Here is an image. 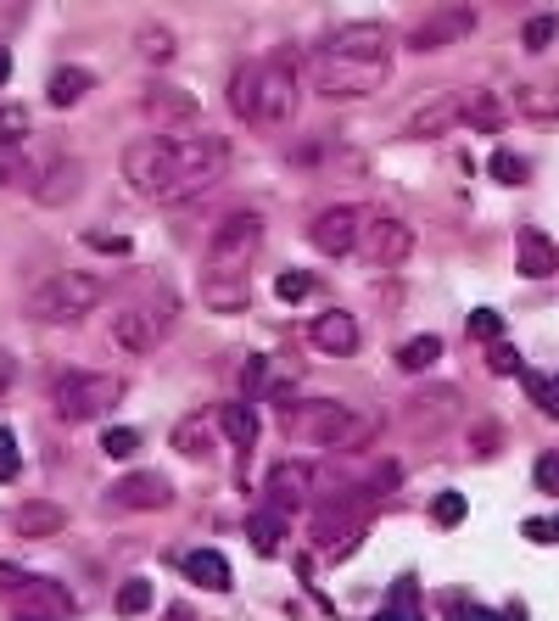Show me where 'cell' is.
<instances>
[{"instance_id":"6da1fadb","label":"cell","mask_w":559,"mask_h":621,"mask_svg":"<svg viewBox=\"0 0 559 621\" xmlns=\"http://www.w3.org/2000/svg\"><path fill=\"white\" fill-rule=\"evenodd\" d=\"M229 169V140L224 135H140L124 146V179L146 202H190Z\"/></svg>"},{"instance_id":"7a4b0ae2","label":"cell","mask_w":559,"mask_h":621,"mask_svg":"<svg viewBox=\"0 0 559 621\" xmlns=\"http://www.w3.org/2000/svg\"><path fill=\"white\" fill-rule=\"evenodd\" d=\"M302 85L291 73V57H269V62H247L229 79V107L247 129H286L297 119Z\"/></svg>"},{"instance_id":"3957f363","label":"cell","mask_w":559,"mask_h":621,"mask_svg":"<svg viewBox=\"0 0 559 621\" xmlns=\"http://www.w3.org/2000/svg\"><path fill=\"white\" fill-rule=\"evenodd\" d=\"M286 432L302 448L352 454V448H370V437L381 432V414L375 409H358V403H336V398H313V403H302V409L286 414Z\"/></svg>"},{"instance_id":"277c9868","label":"cell","mask_w":559,"mask_h":621,"mask_svg":"<svg viewBox=\"0 0 559 621\" xmlns=\"http://www.w3.org/2000/svg\"><path fill=\"white\" fill-rule=\"evenodd\" d=\"M258 247H263V213H229L219 229H213V247H208V263H202V281H229V286H252V263H258Z\"/></svg>"},{"instance_id":"5b68a950","label":"cell","mask_w":559,"mask_h":621,"mask_svg":"<svg viewBox=\"0 0 559 621\" xmlns=\"http://www.w3.org/2000/svg\"><path fill=\"white\" fill-rule=\"evenodd\" d=\"M101 297H107V281L101 275H90V269H57L46 286H34L28 314L39 325H73V320H85Z\"/></svg>"},{"instance_id":"8992f818","label":"cell","mask_w":559,"mask_h":621,"mask_svg":"<svg viewBox=\"0 0 559 621\" xmlns=\"http://www.w3.org/2000/svg\"><path fill=\"white\" fill-rule=\"evenodd\" d=\"M386 79H392V62H358V57H336L325 46L308 57V85L325 101H364Z\"/></svg>"},{"instance_id":"52a82bcc","label":"cell","mask_w":559,"mask_h":621,"mask_svg":"<svg viewBox=\"0 0 559 621\" xmlns=\"http://www.w3.org/2000/svg\"><path fill=\"white\" fill-rule=\"evenodd\" d=\"M51 403L67 425H85V420H101L124 403V381L107 375V370H67L51 386Z\"/></svg>"},{"instance_id":"ba28073f","label":"cell","mask_w":559,"mask_h":621,"mask_svg":"<svg viewBox=\"0 0 559 621\" xmlns=\"http://www.w3.org/2000/svg\"><path fill=\"white\" fill-rule=\"evenodd\" d=\"M163 325H174V297L169 302H135L112 320V341L124 347L129 359H146L157 341H163Z\"/></svg>"},{"instance_id":"9c48e42d","label":"cell","mask_w":559,"mask_h":621,"mask_svg":"<svg viewBox=\"0 0 559 621\" xmlns=\"http://www.w3.org/2000/svg\"><path fill=\"white\" fill-rule=\"evenodd\" d=\"M475 34V7H464V0H448V7H436L431 17H420L414 28H409V51H420V57H431V51H448V46H459V40H470Z\"/></svg>"},{"instance_id":"30bf717a","label":"cell","mask_w":559,"mask_h":621,"mask_svg":"<svg viewBox=\"0 0 559 621\" xmlns=\"http://www.w3.org/2000/svg\"><path fill=\"white\" fill-rule=\"evenodd\" d=\"M364 208L358 202H341V208H325L313 224H308V241L325 252V258H347V252H358V241H364Z\"/></svg>"},{"instance_id":"8fae6325","label":"cell","mask_w":559,"mask_h":621,"mask_svg":"<svg viewBox=\"0 0 559 621\" xmlns=\"http://www.w3.org/2000/svg\"><path fill=\"white\" fill-rule=\"evenodd\" d=\"M358 252H364L375 269H403L409 252H414V224L409 219H364V241H358Z\"/></svg>"},{"instance_id":"7c38bea8","label":"cell","mask_w":559,"mask_h":621,"mask_svg":"<svg viewBox=\"0 0 559 621\" xmlns=\"http://www.w3.org/2000/svg\"><path fill=\"white\" fill-rule=\"evenodd\" d=\"M459 124H464V90H436L403 119V140H436L454 135Z\"/></svg>"},{"instance_id":"4fadbf2b","label":"cell","mask_w":559,"mask_h":621,"mask_svg":"<svg viewBox=\"0 0 559 621\" xmlns=\"http://www.w3.org/2000/svg\"><path fill=\"white\" fill-rule=\"evenodd\" d=\"M107 504L112 510H169L174 504V482L157 476V471H129L107 487Z\"/></svg>"},{"instance_id":"5bb4252c","label":"cell","mask_w":559,"mask_h":621,"mask_svg":"<svg viewBox=\"0 0 559 621\" xmlns=\"http://www.w3.org/2000/svg\"><path fill=\"white\" fill-rule=\"evenodd\" d=\"M7 605L23 610V616H39V621H62V616H73V594L62 588V582H51V576H28V571H23V582L12 588Z\"/></svg>"},{"instance_id":"9a60e30c","label":"cell","mask_w":559,"mask_h":621,"mask_svg":"<svg viewBox=\"0 0 559 621\" xmlns=\"http://www.w3.org/2000/svg\"><path fill=\"white\" fill-rule=\"evenodd\" d=\"M313 493V471L302 459H280V464H269V476H263V498H269V510H280V516H291V510H302V498Z\"/></svg>"},{"instance_id":"2e32d148","label":"cell","mask_w":559,"mask_h":621,"mask_svg":"<svg viewBox=\"0 0 559 621\" xmlns=\"http://www.w3.org/2000/svg\"><path fill=\"white\" fill-rule=\"evenodd\" d=\"M325 51L358 57V62H392V28L386 23H347L325 40Z\"/></svg>"},{"instance_id":"e0dca14e","label":"cell","mask_w":559,"mask_h":621,"mask_svg":"<svg viewBox=\"0 0 559 621\" xmlns=\"http://www.w3.org/2000/svg\"><path fill=\"white\" fill-rule=\"evenodd\" d=\"M78 190H85V163H78V158H51L46 169L34 174V202L39 208H67Z\"/></svg>"},{"instance_id":"ac0fdd59","label":"cell","mask_w":559,"mask_h":621,"mask_svg":"<svg viewBox=\"0 0 559 621\" xmlns=\"http://www.w3.org/2000/svg\"><path fill=\"white\" fill-rule=\"evenodd\" d=\"M308 341L319 347V353H331V359H347V353H358L364 331H358V320L347 314V308H325V314H313Z\"/></svg>"},{"instance_id":"d6986e66","label":"cell","mask_w":559,"mask_h":621,"mask_svg":"<svg viewBox=\"0 0 559 621\" xmlns=\"http://www.w3.org/2000/svg\"><path fill=\"white\" fill-rule=\"evenodd\" d=\"M140 112L151 124H196L202 119V101H196L190 90H179V85H146Z\"/></svg>"},{"instance_id":"ffe728a7","label":"cell","mask_w":559,"mask_h":621,"mask_svg":"<svg viewBox=\"0 0 559 621\" xmlns=\"http://www.w3.org/2000/svg\"><path fill=\"white\" fill-rule=\"evenodd\" d=\"M514 269H521L526 281H548V275H559V247L543 229H521V236H514Z\"/></svg>"},{"instance_id":"44dd1931","label":"cell","mask_w":559,"mask_h":621,"mask_svg":"<svg viewBox=\"0 0 559 621\" xmlns=\"http://www.w3.org/2000/svg\"><path fill=\"white\" fill-rule=\"evenodd\" d=\"M219 432H224L235 448H252V443L263 437L258 403H252V398H229V403H219Z\"/></svg>"},{"instance_id":"7402d4cb","label":"cell","mask_w":559,"mask_h":621,"mask_svg":"<svg viewBox=\"0 0 559 621\" xmlns=\"http://www.w3.org/2000/svg\"><path fill=\"white\" fill-rule=\"evenodd\" d=\"M179 566H185V576L196 582V588H213V594H229L235 588V571H229V560L219 549H190Z\"/></svg>"},{"instance_id":"603a6c76","label":"cell","mask_w":559,"mask_h":621,"mask_svg":"<svg viewBox=\"0 0 559 621\" xmlns=\"http://www.w3.org/2000/svg\"><path fill=\"white\" fill-rule=\"evenodd\" d=\"M454 414H459V393H454V386H436V393H420L409 403V425H414V432H431V425L443 432Z\"/></svg>"},{"instance_id":"cb8c5ba5","label":"cell","mask_w":559,"mask_h":621,"mask_svg":"<svg viewBox=\"0 0 559 621\" xmlns=\"http://www.w3.org/2000/svg\"><path fill=\"white\" fill-rule=\"evenodd\" d=\"M67 526V510H62V504H17V510H12V532L17 537H57Z\"/></svg>"},{"instance_id":"d4e9b609","label":"cell","mask_w":559,"mask_h":621,"mask_svg":"<svg viewBox=\"0 0 559 621\" xmlns=\"http://www.w3.org/2000/svg\"><path fill=\"white\" fill-rule=\"evenodd\" d=\"M514 112H526V119H537V124L559 119V73H548V79H532V85L514 90Z\"/></svg>"},{"instance_id":"484cf974","label":"cell","mask_w":559,"mask_h":621,"mask_svg":"<svg viewBox=\"0 0 559 621\" xmlns=\"http://www.w3.org/2000/svg\"><path fill=\"white\" fill-rule=\"evenodd\" d=\"M90 90H96V73L90 67H57L51 85H46V101L51 107H78Z\"/></svg>"},{"instance_id":"4316f807","label":"cell","mask_w":559,"mask_h":621,"mask_svg":"<svg viewBox=\"0 0 559 621\" xmlns=\"http://www.w3.org/2000/svg\"><path fill=\"white\" fill-rule=\"evenodd\" d=\"M504 119H509V107H504V96H498V90H475V96H464V124H470V129L498 135V129H504Z\"/></svg>"},{"instance_id":"83f0119b","label":"cell","mask_w":559,"mask_h":621,"mask_svg":"<svg viewBox=\"0 0 559 621\" xmlns=\"http://www.w3.org/2000/svg\"><path fill=\"white\" fill-rule=\"evenodd\" d=\"M174 448L185 454V459H202L208 448H213V414L202 409V414H185L179 425H174Z\"/></svg>"},{"instance_id":"f1b7e54d","label":"cell","mask_w":559,"mask_h":621,"mask_svg":"<svg viewBox=\"0 0 559 621\" xmlns=\"http://www.w3.org/2000/svg\"><path fill=\"white\" fill-rule=\"evenodd\" d=\"M280 537H286V516L263 504V510L247 521V543H252V549H258L263 560H269V555H280Z\"/></svg>"},{"instance_id":"f546056e","label":"cell","mask_w":559,"mask_h":621,"mask_svg":"<svg viewBox=\"0 0 559 621\" xmlns=\"http://www.w3.org/2000/svg\"><path fill=\"white\" fill-rule=\"evenodd\" d=\"M135 51H140V62H174L179 40H174V28H163V23H146V28L135 34Z\"/></svg>"},{"instance_id":"4dcf8cb0","label":"cell","mask_w":559,"mask_h":621,"mask_svg":"<svg viewBox=\"0 0 559 621\" xmlns=\"http://www.w3.org/2000/svg\"><path fill=\"white\" fill-rule=\"evenodd\" d=\"M436 359H443V336H414V341L397 347V370H409V375L431 370Z\"/></svg>"},{"instance_id":"1f68e13d","label":"cell","mask_w":559,"mask_h":621,"mask_svg":"<svg viewBox=\"0 0 559 621\" xmlns=\"http://www.w3.org/2000/svg\"><path fill=\"white\" fill-rule=\"evenodd\" d=\"M202 302L213 314H241L252 302V286H229V281H202Z\"/></svg>"},{"instance_id":"d6a6232c","label":"cell","mask_w":559,"mask_h":621,"mask_svg":"<svg viewBox=\"0 0 559 621\" xmlns=\"http://www.w3.org/2000/svg\"><path fill=\"white\" fill-rule=\"evenodd\" d=\"M521 381H526L532 403H537L548 420H559V375H537V370H521Z\"/></svg>"},{"instance_id":"836d02e7","label":"cell","mask_w":559,"mask_h":621,"mask_svg":"<svg viewBox=\"0 0 559 621\" xmlns=\"http://www.w3.org/2000/svg\"><path fill=\"white\" fill-rule=\"evenodd\" d=\"M146 610H151V582L129 576L124 588H117V616H146Z\"/></svg>"},{"instance_id":"e575fe53","label":"cell","mask_w":559,"mask_h":621,"mask_svg":"<svg viewBox=\"0 0 559 621\" xmlns=\"http://www.w3.org/2000/svg\"><path fill=\"white\" fill-rule=\"evenodd\" d=\"M101 454L107 459H135L140 454V432H135V425H112V432L101 437Z\"/></svg>"},{"instance_id":"d590c367","label":"cell","mask_w":559,"mask_h":621,"mask_svg":"<svg viewBox=\"0 0 559 621\" xmlns=\"http://www.w3.org/2000/svg\"><path fill=\"white\" fill-rule=\"evenodd\" d=\"M23 135H28V112L12 107V101H0V151H7V146H23Z\"/></svg>"},{"instance_id":"8d00e7d4","label":"cell","mask_w":559,"mask_h":621,"mask_svg":"<svg viewBox=\"0 0 559 621\" xmlns=\"http://www.w3.org/2000/svg\"><path fill=\"white\" fill-rule=\"evenodd\" d=\"M487 174H493L498 185H526V163L514 158V151H493V163H487Z\"/></svg>"},{"instance_id":"74e56055","label":"cell","mask_w":559,"mask_h":621,"mask_svg":"<svg viewBox=\"0 0 559 621\" xmlns=\"http://www.w3.org/2000/svg\"><path fill=\"white\" fill-rule=\"evenodd\" d=\"M308 291H313V275H308V269H286V275L274 281V297H280V302H302Z\"/></svg>"},{"instance_id":"f35d334b","label":"cell","mask_w":559,"mask_h":621,"mask_svg":"<svg viewBox=\"0 0 559 621\" xmlns=\"http://www.w3.org/2000/svg\"><path fill=\"white\" fill-rule=\"evenodd\" d=\"M554 34H559V23H554V17H526L521 46H526V51H548V46H554Z\"/></svg>"},{"instance_id":"ab89813d","label":"cell","mask_w":559,"mask_h":621,"mask_svg":"<svg viewBox=\"0 0 559 621\" xmlns=\"http://www.w3.org/2000/svg\"><path fill=\"white\" fill-rule=\"evenodd\" d=\"M431 521H436V526H459V521H464V493H436Z\"/></svg>"},{"instance_id":"60d3db41","label":"cell","mask_w":559,"mask_h":621,"mask_svg":"<svg viewBox=\"0 0 559 621\" xmlns=\"http://www.w3.org/2000/svg\"><path fill=\"white\" fill-rule=\"evenodd\" d=\"M17 464H23V454H17V437L0 425V482H12L17 476Z\"/></svg>"},{"instance_id":"b9f144b4","label":"cell","mask_w":559,"mask_h":621,"mask_svg":"<svg viewBox=\"0 0 559 621\" xmlns=\"http://www.w3.org/2000/svg\"><path fill=\"white\" fill-rule=\"evenodd\" d=\"M470 336H475V341H482V336L498 341V336H504V320L493 314V308H475V314H470Z\"/></svg>"},{"instance_id":"7bdbcfd3","label":"cell","mask_w":559,"mask_h":621,"mask_svg":"<svg viewBox=\"0 0 559 621\" xmlns=\"http://www.w3.org/2000/svg\"><path fill=\"white\" fill-rule=\"evenodd\" d=\"M493 375H521V353H514L509 341H493V353H487Z\"/></svg>"},{"instance_id":"ee69618b","label":"cell","mask_w":559,"mask_h":621,"mask_svg":"<svg viewBox=\"0 0 559 621\" xmlns=\"http://www.w3.org/2000/svg\"><path fill=\"white\" fill-rule=\"evenodd\" d=\"M375 621H420V616H414V588H409V582L397 588V605H386Z\"/></svg>"},{"instance_id":"f6af8a7d","label":"cell","mask_w":559,"mask_h":621,"mask_svg":"<svg viewBox=\"0 0 559 621\" xmlns=\"http://www.w3.org/2000/svg\"><path fill=\"white\" fill-rule=\"evenodd\" d=\"M12 179H28L23 146H7V151H0V185H12Z\"/></svg>"},{"instance_id":"bcb514c9","label":"cell","mask_w":559,"mask_h":621,"mask_svg":"<svg viewBox=\"0 0 559 621\" xmlns=\"http://www.w3.org/2000/svg\"><path fill=\"white\" fill-rule=\"evenodd\" d=\"M532 476H537L543 493H559V448H548V454L537 459V471H532Z\"/></svg>"},{"instance_id":"7dc6e473","label":"cell","mask_w":559,"mask_h":621,"mask_svg":"<svg viewBox=\"0 0 559 621\" xmlns=\"http://www.w3.org/2000/svg\"><path fill=\"white\" fill-rule=\"evenodd\" d=\"M526 537L532 543H559V516H532L526 521Z\"/></svg>"},{"instance_id":"c3c4849f","label":"cell","mask_w":559,"mask_h":621,"mask_svg":"<svg viewBox=\"0 0 559 621\" xmlns=\"http://www.w3.org/2000/svg\"><path fill=\"white\" fill-rule=\"evenodd\" d=\"M470 454H487V459L498 454V425H493V420H487V425H475V432H470Z\"/></svg>"},{"instance_id":"681fc988","label":"cell","mask_w":559,"mask_h":621,"mask_svg":"<svg viewBox=\"0 0 559 621\" xmlns=\"http://www.w3.org/2000/svg\"><path fill=\"white\" fill-rule=\"evenodd\" d=\"M90 247H96V252H112V258H129V236H101V229H96Z\"/></svg>"},{"instance_id":"f907efd6","label":"cell","mask_w":559,"mask_h":621,"mask_svg":"<svg viewBox=\"0 0 559 621\" xmlns=\"http://www.w3.org/2000/svg\"><path fill=\"white\" fill-rule=\"evenodd\" d=\"M17 582H23V571H17V566H0V605L12 599V588H17Z\"/></svg>"},{"instance_id":"816d5d0a","label":"cell","mask_w":559,"mask_h":621,"mask_svg":"<svg viewBox=\"0 0 559 621\" xmlns=\"http://www.w3.org/2000/svg\"><path fill=\"white\" fill-rule=\"evenodd\" d=\"M12 381H17V359H12V353H0V398L12 393Z\"/></svg>"},{"instance_id":"f5cc1de1","label":"cell","mask_w":559,"mask_h":621,"mask_svg":"<svg viewBox=\"0 0 559 621\" xmlns=\"http://www.w3.org/2000/svg\"><path fill=\"white\" fill-rule=\"evenodd\" d=\"M17 17H23V0H0V34H7Z\"/></svg>"},{"instance_id":"db71d44e","label":"cell","mask_w":559,"mask_h":621,"mask_svg":"<svg viewBox=\"0 0 559 621\" xmlns=\"http://www.w3.org/2000/svg\"><path fill=\"white\" fill-rule=\"evenodd\" d=\"M263 375H269V364H263V359H252V364H247V393H258Z\"/></svg>"},{"instance_id":"11a10c76","label":"cell","mask_w":559,"mask_h":621,"mask_svg":"<svg viewBox=\"0 0 559 621\" xmlns=\"http://www.w3.org/2000/svg\"><path fill=\"white\" fill-rule=\"evenodd\" d=\"M12 79V57H7V46H0V85Z\"/></svg>"},{"instance_id":"9f6ffc18","label":"cell","mask_w":559,"mask_h":621,"mask_svg":"<svg viewBox=\"0 0 559 621\" xmlns=\"http://www.w3.org/2000/svg\"><path fill=\"white\" fill-rule=\"evenodd\" d=\"M169 621H190V610H179V605H174V610H169Z\"/></svg>"},{"instance_id":"6f0895ef","label":"cell","mask_w":559,"mask_h":621,"mask_svg":"<svg viewBox=\"0 0 559 621\" xmlns=\"http://www.w3.org/2000/svg\"><path fill=\"white\" fill-rule=\"evenodd\" d=\"M23 621H39V616H23Z\"/></svg>"}]
</instances>
